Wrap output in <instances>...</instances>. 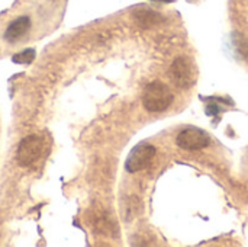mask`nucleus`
Wrapping results in <instances>:
<instances>
[{
    "instance_id": "5",
    "label": "nucleus",
    "mask_w": 248,
    "mask_h": 247,
    "mask_svg": "<svg viewBox=\"0 0 248 247\" xmlns=\"http://www.w3.org/2000/svg\"><path fill=\"white\" fill-rule=\"evenodd\" d=\"M170 74L179 87L187 89L195 83V68L192 61L186 57H179L174 60L170 68Z\"/></svg>"
},
{
    "instance_id": "9",
    "label": "nucleus",
    "mask_w": 248,
    "mask_h": 247,
    "mask_svg": "<svg viewBox=\"0 0 248 247\" xmlns=\"http://www.w3.org/2000/svg\"><path fill=\"white\" fill-rule=\"evenodd\" d=\"M154 1H161V3H171L174 0H154Z\"/></svg>"
},
{
    "instance_id": "4",
    "label": "nucleus",
    "mask_w": 248,
    "mask_h": 247,
    "mask_svg": "<svg viewBox=\"0 0 248 247\" xmlns=\"http://www.w3.org/2000/svg\"><path fill=\"white\" fill-rule=\"evenodd\" d=\"M176 141L180 148L195 151V150L205 148L211 143V138L203 130L190 127V128H185L183 131H180Z\"/></svg>"
},
{
    "instance_id": "1",
    "label": "nucleus",
    "mask_w": 248,
    "mask_h": 247,
    "mask_svg": "<svg viewBox=\"0 0 248 247\" xmlns=\"http://www.w3.org/2000/svg\"><path fill=\"white\" fill-rule=\"evenodd\" d=\"M46 147H48L46 141L41 135L31 134V135L25 137L19 143L17 150H16L17 163L23 167L33 166L44 157V154L46 153Z\"/></svg>"
},
{
    "instance_id": "6",
    "label": "nucleus",
    "mask_w": 248,
    "mask_h": 247,
    "mask_svg": "<svg viewBox=\"0 0 248 247\" xmlns=\"http://www.w3.org/2000/svg\"><path fill=\"white\" fill-rule=\"evenodd\" d=\"M31 29V19L28 16H19L13 22L9 23V26L4 31V39L9 42H15L25 36L28 31Z\"/></svg>"
},
{
    "instance_id": "8",
    "label": "nucleus",
    "mask_w": 248,
    "mask_h": 247,
    "mask_svg": "<svg viewBox=\"0 0 248 247\" xmlns=\"http://www.w3.org/2000/svg\"><path fill=\"white\" fill-rule=\"evenodd\" d=\"M35 57H36V52H35V49L33 48H26V49H23V51H19V52H16L13 57H12V61L15 63V64H22V66H28V64H31L33 60H35Z\"/></svg>"
},
{
    "instance_id": "3",
    "label": "nucleus",
    "mask_w": 248,
    "mask_h": 247,
    "mask_svg": "<svg viewBox=\"0 0 248 247\" xmlns=\"http://www.w3.org/2000/svg\"><path fill=\"white\" fill-rule=\"evenodd\" d=\"M155 156V147L150 144H140L137 146L128 156L125 162V169L129 173H137L148 167Z\"/></svg>"
},
{
    "instance_id": "2",
    "label": "nucleus",
    "mask_w": 248,
    "mask_h": 247,
    "mask_svg": "<svg viewBox=\"0 0 248 247\" xmlns=\"http://www.w3.org/2000/svg\"><path fill=\"white\" fill-rule=\"evenodd\" d=\"M173 93L171 90L161 82H151L145 86L142 95L144 108L148 112H163L173 103Z\"/></svg>"
},
{
    "instance_id": "7",
    "label": "nucleus",
    "mask_w": 248,
    "mask_h": 247,
    "mask_svg": "<svg viewBox=\"0 0 248 247\" xmlns=\"http://www.w3.org/2000/svg\"><path fill=\"white\" fill-rule=\"evenodd\" d=\"M132 16H134L135 22L142 28H151V26H155L164 20V17L158 12L150 9V7H145V6L135 9Z\"/></svg>"
}]
</instances>
